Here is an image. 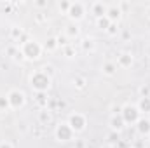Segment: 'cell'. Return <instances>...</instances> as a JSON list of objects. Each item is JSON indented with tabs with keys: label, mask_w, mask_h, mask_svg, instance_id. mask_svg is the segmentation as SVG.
<instances>
[{
	"label": "cell",
	"mask_w": 150,
	"mask_h": 148,
	"mask_svg": "<svg viewBox=\"0 0 150 148\" xmlns=\"http://www.w3.org/2000/svg\"><path fill=\"white\" fill-rule=\"evenodd\" d=\"M51 85V77L45 75L44 72H37V73L32 75V87L37 91V92H45Z\"/></svg>",
	"instance_id": "6da1fadb"
},
{
	"label": "cell",
	"mask_w": 150,
	"mask_h": 148,
	"mask_svg": "<svg viewBox=\"0 0 150 148\" xmlns=\"http://www.w3.org/2000/svg\"><path fill=\"white\" fill-rule=\"evenodd\" d=\"M120 115H122V118H124L126 124H134V122L140 120V110L136 106H133V105L124 106L122 111H120Z\"/></svg>",
	"instance_id": "7a4b0ae2"
},
{
	"label": "cell",
	"mask_w": 150,
	"mask_h": 148,
	"mask_svg": "<svg viewBox=\"0 0 150 148\" xmlns=\"http://www.w3.org/2000/svg\"><path fill=\"white\" fill-rule=\"evenodd\" d=\"M40 51H42L40 45L33 40H28V42L23 44V56H26L28 59H37L40 56Z\"/></svg>",
	"instance_id": "3957f363"
},
{
	"label": "cell",
	"mask_w": 150,
	"mask_h": 148,
	"mask_svg": "<svg viewBox=\"0 0 150 148\" xmlns=\"http://www.w3.org/2000/svg\"><path fill=\"white\" fill-rule=\"evenodd\" d=\"M72 136H74V129L68 124H59L56 127V138L59 141H68V140H72Z\"/></svg>",
	"instance_id": "277c9868"
},
{
	"label": "cell",
	"mask_w": 150,
	"mask_h": 148,
	"mask_svg": "<svg viewBox=\"0 0 150 148\" xmlns=\"http://www.w3.org/2000/svg\"><path fill=\"white\" fill-rule=\"evenodd\" d=\"M68 125H70L74 131H82V129L86 127V117L80 115V113H74V115H70Z\"/></svg>",
	"instance_id": "5b68a950"
},
{
	"label": "cell",
	"mask_w": 150,
	"mask_h": 148,
	"mask_svg": "<svg viewBox=\"0 0 150 148\" xmlns=\"http://www.w3.org/2000/svg\"><path fill=\"white\" fill-rule=\"evenodd\" d=\"M7 99H9V103H11L12 108H19L25 103V94L19 92V91H11L9 96H7Z\"/></svg>",
	"instance_id": "8992f818"
},
{
	"label": "cell",
	"mask_w": 150,
	"mask_h": 148,
	"mask_svg": "<svg viewBox=\"0 0 150 148\" xmlns=\"http://www.w3.org/2000/svg\"><path fill=\"white\" fill-rule=\"evenodd\" d=\"M68 16L75 19V21H79V19H82L84 18V4H80V2H75L70 5V9H68Z\"/></svg>",
	"instance_id": "52a82bcc"
},
{
	"label": "cell",
	"mask_w": 150,
	"mask_h": 148,
	"mask_svg": "<svg viewBox=\"0 0 150 148\" xmlns=\"http://www.w3.org/2000/svg\"><path fill=\"white\" fill-rule=\"evenodd\" d=\"M107 11H108V5L103 4V2H94L93 4V14L100 19V18H105L107 16Z\"/></svg>",
	"instance_id": "ba28073f"
},
{
	"label": "cell",
	"mask_w": 150,
	"mask_h": 148,
	"mask_svg": "<svg viewBox=\"0 0 150 148\" xmlns=\"http://www.w3.org/2000/svg\"><path fill=\"white\" fill-rule=\"evenodd\" d=\"M124 118H122V115H113L112 118H110V127H112L115 132H119V131H122L124 129Z\"/></svg>",
	"instance_id": "9c48e42d"
},
{
	"label": "cell",
	"mask_w": 150,
	"mask_h": 148,
	"mask_svg": "<svg viewBox=\"0 0 150 148\" xmlns=\"http://www.w3.org/2000/svg\"><path fill=\"white\" fill-rule=\"evenodd\" d=\"M138 125H136V129H138V132L140 134H150V120L149 118H140L138 122H136Z\"/></svg>",
	"instance_id": "30bf717a"
},
{
	"label": "cell",
	"mask_w": 150,
	"mask_h": 148,
	"mask_svg": "<svg viewBox=\"0 0 150 148\" xmlns=\"http://www.w3.org/2000/svg\"><path fill=\"white\" fill-rule=\"evenodd\" d=\"M107 18L110 19V23L119 21V18H120V7H117V5H110L108 11H107Z\"/></svg>",
	"instance_id": "8fae6325"
},
{
	"label": "cell",
	"mask_w": 150,
	"mask_h": 148,
	"mask_svg": "<svg viewBox=\"0 0 150 148\" xmlns=\"http://www.w3.org/2000/svg\"><path fill=\"white\" fill-rule=\"evenodd\" d=\"M131 63H133V56H131V54L124 52V54L119 56V65H120V66H131Z\"/></svg>",
	"instance_id": "7c38bea8"
},
{
	"label": "cell",
	"mask_w": 150,
	"mask_h": 148,
	"mask_svg": "<svg viewBox=\"0 0 150 148\" xmlns=\"http://www.w3.org/2000/svg\"><path fill=\"white\" fill-rule=\"evenodd\" d=\"M138 110H140V113H142V111L149 113V111H150V98H142V99H140Z\"/></svg>",
	"instance_id": "4fadbf2b"
},
{
	"label": "cell",
	"mask_w": 150,
	"mask_h": 148,
	"mask_svg": "<svg viewBox=\"0 0 150 148\" xmlns=\"http://www.w3.org/2000/svg\"><path fill=\"white\" fill-rule=\"evenodd\" d=\"M38 120H40V124H49V122H51V111L42 110L38 113Z\"/></svg>",
	"instance_id": "5bb4252c"
},
{
	"label": "cell",
	"mask_w": 150,
	"mask_h": 148,
	"mask_svg": "<svg viewBox=\"0 0 150 148\" xmlns=\"http://www.w3.org/2000/svg\"><path fill=\"white\" fill-rule=\"evenodd\" d=\"M108 26H110V19H108L107 16L98 19V28H100V30H105V32H107V30H108Z\"/></svg>",
	"instance_id": "9a60e30c"
},
{
	"label": "cell",
	"mask_w": 150,
	"mask_h": 148,
	"mask_svg": "<svg viewBox=\"0 0 150 148\" xmlns=\"http://www.w3.org/2000/svg\"><path fill=\"white\" fill-rule=\"evenodd\" d=\"M47 51H54L56 47H58V40L56 38H47V42H45V45H44Z\"/></svg>",
	"instance_id": "2e32d148"
},
{
	"label": "cell",
	"mask_w": 150,
	"mask_h": 148,
	"mask_svg": "<svg viewBox=\"0 0 150 148\" xmlns=\"http://www.w3.org/2000/svg\"><path fill=\"white\" fill-rule=\"evenodd\" d=\"M67 35H68V37H77V35H79V28L74 26V25L67 26Z\"/></svg>",
	"instance_id": "e0dca14e"
},
{
	"label": "cell",
	"mask_w": 150,
	"mask_h": 148,
	"mask_svg": "<svg viewBox=\"0 0 150 148\" xmlns=\"http://www.w3.org/2000/svg\"><path fill=\"white\" fill-rule=\"evenodd\" d=\"M103 72L107 75H113V72H115V65L113 63H107L105 66H103Z\"/></svg>",
	"instance_id": "ac0fdd59"
},
{
	"label": "cell",
	"mask_w": 150,
	"mask_h": 148,
	"mask_svg": "<svg viewBox=\"0 0 150 148\" xmlns=\"http://www.w3.org/2000/svg\"><path fill=\"white\" fill-rule=\"evenodd\" d=\"M37 101L40 105H45L47 103V94L45 92H37Z\"/></svg>",
	"instance_id": "d6986e66"
},
{
	"label": "cell",
	"mask_w": 150,
	"mask_h": 148,
	"mask_svg": "<svg viewBox=\"0 0 150 148\" xmlns=\"http://www.w3.org/2000/svg\"><path fill=\"white\" fill-rule=\"evenodd\" d=\"M9 106H11L9 99H7V98H0V110H7Z\"/></svg>",
	"instance_id": "ffe728a7"
},
{
	"label": "cell",
	"mask_w": 150,
	"mask_h": 148,
	"mask_svg": "<svg viewBox=\"0 0 150 148\" xmlns=\"http://www.w3.org/2000/svg\"><path fill=\"white\" fill-rule=\"evenodd\" d=\"M119 140H120V138H119V132H115V131H113L112 134L108 136V141H110L112 145H115V143H119Z\"/></svg>",
	"instance_id": "44dd1931"
},
{
	"label": "cell",
	"mask_w": 150,
	"mask_h": 148,
	"mask_svg": "<svg viewBox=\"0 0 150 148\" xmlns=\"http://www.w3.org/2000/svg\"><path fill=\"white\" fill-rule=\"evenodd\" d=\"M117 30H119V28H117V23H110V26H108L107 33H108V35H115V33H117Z\"/></svg>",
	"instance_id": "7402d4cb"
},
{
	"label": "cell",
	"mask_w": 150,
	"mask_h": 148,
	"mask_svg": "<svg viewBox=\"0 0 150 148\" xmlns=\"http://www.w3.org/2000/svg\"><path fill=\"white\" fill-rule=\"evenodd\" d=\"M21 28H18V26H14L12 30H11V35H12V38H18V37H21Z\"/></svg>",
	"instance_id": "603a6c76"
},
{
	"label": "cell",
	"mask_w": 150,
	"mask_h": 148,
	"mask_svg": "<svg viewBox=\"0 0 150 148\" xmlns=\"http://www.w3.org/2000/svg\"><path fill=\"white\" fill-rule=\"evenodd\" d=\"M70 5H72V2H67V0H63V2H59V9H61V11H67V12H68V9H70Z\"/></svg>",
	"instance_id": "cb8c5ba5"
},
{
	"label": "cell",
	"mask_w": 150,
	"mask_h": 148,
	"mask_svg": "<svg viewBox=\"0 0 150 148\" xmlns=\"http://www.w3.org/2000/svg\"><path fill=\"white\" fill-rule=\"evenodd\" d=\"M82 47H84L86 51H87V49L91 51V49L94 47V44H93V40H89V38H86V40H84V44H82Z\"/></svg>",
	"instance_id": "d4e9b609"
},
{
	"label": "cell",
	"mask_w": 150,
	"mask_h": 148,
	"mask_svg": "<svg viewBox=\"0 0 150 148\" xmlns=\"http://www.w3.org/2000/svg\"><path fill=\"white\" fill-rule=\"evenodd\" d=\"M140 94H142V98H149L150 96V87H145V85H143V87L140 89Z\"/></svg>",
	"instance_id": "484cf974"
},
{
	"label": "cell",
	"mask_w": 150,
	"mask_h": 148,
	"mask_svg": "<svg viewBox=\"0 0 150 148\" xmlns=\"http://www.w3.org/2000/svg\"><path fill=\"white\" fill-rule=\"evenodd\" d=\"M56 40H58V45H65V47L68 45V38H67V37H61V35H59Z\"/></svg>",
	"instance_id": "4316f807"
},
{
	"label": "cell",
	"mask_w": 150,
	"mask_h": 148,
	"mask_svg": "<svg viewBox=\"0 0 150 148\" xmlns=\"http://www.w3.org/2000/svg\"><path fill=\"white\" fill-rule=\"evenodd\" d=\"M65 56H68V58H72V56H74V49L67 45V47H65Z\"/></svg>",
	"instance_id": "83f0119b"
},
{
	"label": "cell",
	"mask_w": 150,
	"mask_h": 148,
	"mask_svg": "<svg viewBox=\"0 0 150 148\" xmlns=\"http://www.w3.org/2000/svg\"><path fill=\"white\" fill-rule=\"evenodd\" d=\"M74 82H75V85H77V87H84V78H80V77H79V78H75Z\"/></svg>",
	"instance_id": "f1b7e54d"
},
{
	"label": "cell",
	"mask_w": 150,
	"mask_h": 148,
	"mask_svg": "<svg viewBox=\"0 0 150 148\" xmlns=\"http://www.w3.org/2000/svg\"><path fill=\"white\" fill-rule=\"evenodd\" d=\"M0 148H12V145L7 143V141H4V143H0Z\"/></svg>",
	"instance_id": "f546056e"
},
{
	"label": "cell",
	"mask_w": 150,
	"mask_h": 148,
	"mask_svg": "<svg viewBox=\"0 0 150 148\" xmlns=\"http://www.w3.org/2000/svg\"><path fill=\"white\" fill-rule=\"evenodd\" d=\"M37 5H38V7H45V5H47V2H45V0H38Z\"/></svg>",
	"instance_id": "4dcf8cb0"
},
{
	"label": "cell",
	"mask_w": 150,
	"mask_h": 148,
	"mask_svg": "<svg viewBox=\"0 0 150 148\" xmlns=\"http://www.w3.org/2000/svg\"><path fill=\"white\" fill-rule=\"evenodd\" d=\"M84 147V143H82V141H77V148H82Z\"/></svg>",
	"instance_id": "1f68e13d"
},
{
	"label": "cell",
	"mask_w": 150,
	"mask_h": 148,
	"mask_svg": "<svg viewBox=\"0 0 150 148\" xmlns=\"http://www.w3.org/2000/svg\"><path fill=\"white\" fill-rule=\"evenodd\" d=\"M147 14H149V18H150V7H149V9H147Z\"/></svg>",
	"instance_id": "d6a6232c"
},
{
	"label": "cell",
	"mask_w": 150,
	"mask_h": 148,
	"mask_svg": "<svg viewBox=\"0 0 150 148\" xmlns=\"http://www.w3.org/2000/svg\"><path fill=\"white\" fill-rule=\"evenodd\" d=\"M105 148H113V147H112V145H110V147H105Z\"/></svg>",
	"instance_id": "836d02e7"
},
{
	"label": "cell",
	"mask_w": 150,
	"mask_h": 148,
	"mask_svg": "<svg viewBox=\"0 0 150 148\" xmlns=\"http://www.w3.org/2000/svg\"><path fill=\"white\" fill-rule=\"evenodd\" d=\"M149 98H150V96H149Z\"/></svg>",
	"instance_id": "e575fe53"
}]
</instances>
